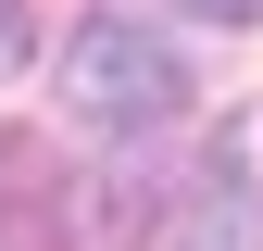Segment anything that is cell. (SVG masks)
<instances>
[{
    "label": "cell",
    "mask_w": 263,
    "mask_h": 251,
    "mask_svg": "<svg viewBox=\"0 0 263 251\" xmlns=\"http://www.w3.org/2000/svg\"><path fill=\"white\" fill-rule=\"evenodd\" d=\"M63 101L101 126V138H151V126L188 113V63L163 50L138 13H88L76 50H63Z\"/></svg>",
    "instance_id": "cell-1"
},
{
    "label": "cell",
    "mask_w": 263,
    "mask_h": 251,
    "mask_svg": "<svg viewBox=\"0 0 263 251\" xmlns=\"http://www.w3.org/2000/svg\"><path fill=\"white\" fill-rule=\"evenodd\" d=\"M38 188H50V176H38V151L0 138V251H50V239H38Z\"/></svg>",
    "instance_id": "cell-3"
},
{
    "label": "cell",
    "mask_w": 263,
    "mask_h": 251,
    "mask_svg": "<svg viewBox=\"0 0 263 251\" xmlns=\"http://www.w3.org/2000/svg\"><path fill=\"white\" fill-rule=\"evenodd\" d=\"M0 63H25V13H13V0H0Z\"/></svg>",
    "instance_id": "cell-4"
},
{
    "label": "cell",
    "mask_w": 263,
    "mask_h": 251,
    "mask_svg": "<svg viewBox=\"0 0 263 251\" xmlns=\"http://www.w3.org/2000/svg\"><path fill=\"white\" fill-rule=\"evenodd\" d=\"M188 251H263V201H251V164L238 138L201 164V188H188Z\"/></svg>",
    "instance_id": "cell-2"
}]
</instances>
